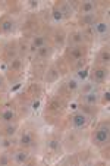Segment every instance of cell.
Wrapping results in <instances>:
<instances>
[{
	"instance_id": "obj_18",
	"label": "cell",
	"mask_w": 110,
	"mask_h": 166,
	"mask_svg": "<svg viewBox=\"0 0 110 166\" xmlns=\"http://www.w3.org/2000/svg\"><path fill=\"white\" fill-rule=\"evenodd\" d=\"M78 81H75V80H69L68 81V88L69 90H72V91H75V90H78Z\"/></svg>"
},
{
	"instance_id": "obj_15",
	"label": "cell",
	"mask_w": 110,
	"mask_h": 166,
	"mask_svg": "<svg viewBox=\"0 0 110 166\" xmlns=\"http://www.w3.org/2000/svg\"><path fill=\"white\" fill-rule=\"evenodd\" d=\"M60 11L63 12V16H69V15H72V8H70V5H68V3H65V5L60 8Z\"/></svg>"
},
{
	"instance_id": "obj_20",
	"label": "cell",
	"mask_w": 110,
	"mask_h": 166,
	"mask_svg": "<svg viewBox=\"0 0 110 166\" xmlns=\"http://www.w3.org/2000/svg\"><path fill=\"white\" fill-rule=\"evenodd\" d=\"M4 132H6V135H9V137H10V135H13L15 132H16V126H15V125H12V126H7Z\"/></svg>"
},
{
	"instance_id": "obj_11",
	"label": "cell",
	"mask_w": 110,
	"mask_h": 166,
	"mask_svg": "<svg viewBox=\"0 0 110 166\" xmlns=\"http://www.w3.org/2000/svg\"><path fill=\"white\" fill-rule=\"evenodd\" d=\"M37 52H38V56H40V57H47V56H50V53H52V49L47 47V46H43Z\"/></svg>"
},
{
	"instance_id": "obj_24",
	"label": "cell",
	"mask_w": 110,
	"mask_h": 166,
	"mask_svg": "<svg viewBox=\"0 0 110 166\" xmlns=\"http://www.w3.org/2000/svg\"><path fill=\"white\" fill-rule=\"evenodd\" d=\"M19 66H21V60H19V59H15L13 62H12V65H10L12 69H18Z\"/></svg>"
},
{
	"instance_id": "obj_16",
	"label": "cell",
	"mask_w": 110,
	"mask_h": 166,
	"mask_svg": "<svg viewBox=\"0 0 110 166\" xmlns=\"http://www.w3.org/2000/svg\"><path fill=\"white\" fill-rule=\"evenodd\" d=\"M109 59H110L109 50H104V52H101V55H100V62H103V63H109Z\"/></svg>"
},
{
	"instance_id": "obj_23",
	"label": "cell",
	"mask_w": 110,
	"mask_h": 166,
	"mask_svg": "<svg viewBox=\"0 0 110 166\" xmlns=\"http://www.w3.org/2000/svg\"><path fill=\"white\" fill-rule=\"evenodd\" d=\"M9 163V159H7V156H0V166H6Z\"/></svg>"
},
{
	"instance_id": "obj_7",
	"label": "cell",
	"mask_w": 110,
	"mask_h": 166,
	"mask_svg": "<svg viewBox=\"0 0 110 166\" xmlns=\"http://www.w3.org/2000/svg\"><path fill=\"white\" fill-rule=\"evenodd\" d=\"M31 144H32V137H31V134L24 132L22 137H21V146H22V147H29Z\"/></svg>"
},
{
	"instance_id": "obj_21",
	"label": "cell",
	"mask_w": 110,
	"mask_h": 166,
	"mask_svg": "<svg viewBox=\"0 0 110 166\" xmlns=\"http://www.w3.org/2000/svg\"><path fill=\"white\" fill-rule=\"evenodd\" d=\"M49 147H50L52 150H57V149H59V141H56V140H52V141L49 143Z\"/></svg>"
},
{
	"instance_id": "obj_22",
	"label": "cell",
	"mask_w": 110,
	"mask_h": 166,
	"mask_svg": "<svg viewBox=\"0 0 110 166\" xmlns=\"http://www.w3.org/2000/svg\"><path fill=\"white\" fill-rule=\"evenodd\" d=\"M87 75H88V69H87V68H85V69H81L79 72H78V77H79L81 80H85Z\"/></svg>"
},
{
	"instance_id": "obj_8",
	"label": "cell",
	"mask_w": 110,
	"mask_h": 166,
	"mask_svg": "<svg viewBox=\"0 0 110 166\" xmlns=\"http://www.w3.org/2000/svg\"><path fill=\"white\" fill-rule=\"evenodd\" d=\"M96 31L100 35H106L109 31V25L106 22H98V24H96Z\"/></svg>"
},
{
	"instance_id": "obj_5",
	"label": "cell",
	"mask_w": 110,
	"mask_h": 166,
	"mask_svg": "<svg viewBox=\"0 0 110 166\" xmlns=\"http://www.w3.org/2000/svg\"><path fill=\"white\" fill-rule=\"evenodd\" d=\"M28 157H29V156H28L27 152H16V153H15V156H13L15 162H16V163H19V165L27 163Z\"/></svg>"
},
{
	"instance_id": "obj_14",
	"label": "cell",
	"mask_w": 110,
	"mask_h": 166,
	"mask_svg": "<svg viewBox=\"0 0 110 166\" xmlns=\"http://www.w3.org/2000/svg\"><path fill=\"white\" fill-rule=\"evenodd\" d=\"M12 28H13V24H12L10 21H4V22L1 24V31H3V32H10Z\"/></svg>"
},
{
	"instance_id": "obj_26",
	"label": "cell",
	"mask_w": 110,
	"mask_h": 166,
	"mask_svg": "<svg viewBox=\"0 0 110 166\" xmlns=\"http://www.w3.org/2000/svg\"><path fill=\"white\" fill-rule=\"evenodd\" d=\"M1 146H3L4 149H7V147H10V146H12V141H10V140H4Z\"/></svg>"
},
{
	"instance_id": "obj_13",
	"label": "cell",
	"mask_w": 110,
	"mask_h": 166,
	"mask_svg": "<svg viewBox=\"0 0 110 166\" xmlns=\"http://www.w3.org/2000/svg\"><path fill=\"white\" fill-rule=\"evenodd\" d=\"M81 22L82 24H94V15L93 14H90V15H84L82 18H81Z\"/></svg>"
},
{
	"instance_id": "obj_1",
	"label": "cell",
	"mask_w": 110,
	"mask_h": 166,
	"mask_svg": "<svg viewBox=\"0 0 110 166\" xmlns=\"http://www.w3.org/2000/svg\"><path fill=\"white\" fill-rule=\"evenodd\" d=\"M109 125H101L98 129H97L96 135H94V143L98 144V146H101V144H106L107 141H109Z\"/></svg>"
},
{
	"instance_id": "obj_29",
	"label": "cell",
	"mask_w": 110,
	"mask_h": 166,
	"mask_svg": "<svg viewBox=\"0 0 110 166\" xmlns=\"http://www.w3.org/2000/svg\"><path fill=\"white\" fill-rule=\"evenodd\" d=\"M104 100H106V101H109V91H106V93H104Z\"/></svg>"
},
{
	"instance_id": "obj_12",
	"label": "cell",
	"mask_w": 110,
	"mask_h": 166,
	"mask_svg": "<svg viewBox=\"0 0 110 166\" xmlns=\"http://www.w3.org/2000/svg\"><path fill=\"white\" fill-rule=\"evenodd\" d=\"M32 46H35L37 47V50L43 47V46H46V38L44 37H35L34 38V41H32Z\"/></svg>"
},
{
	"instance_id": "obj_10",
	"label": "cell",
	"mask_w": 110,
	"mask_h": 166,
	"mask_svg": "<svg viewBox=\"0 0 110 166\" xmlns=\"http://www.w3.org/2000/svg\"><path fill=\"white\" fill-rule=\"evenodd\" d=\"M106 77H107V72H106V69H97V71H94V80H96V81H103V80H106Z\"/></svg>"
},
{
	"instance_id": "obj_9",
	"label": "cell",
	"mask_w": 110,
	"mask_h": 166,
	"mask_svg": "<svg viewBox=\"0 0 110 166\" xmlns=\"http://www.w3.org/2000/svg\"><path fill=\"white\" fill-rule=\"evenodd\" d=\"M0 118H1V121H4V122H12L15 119V113H13V110H4L0 115Z\"/></svg>"
},
{
	"instance_id": "obj_4",
	"label": "cell",
	"mask_w": 110,
	"mask_h": 166,
	"mask_svg": "<svg viewBox=\"0 0 110 166\" xmlns=\"http://www.w3.org/2000/svg\"><path fill=\"white\" fill-rule=\"evenodd\" d=\"M94 3L93 2H84L82 5H81V14L82 15H90L94 12Z\"/></svg>"
},
{
	"instance_id": "obj_25",
	"label": "cell",
	"mask_w": 110,
	"mask_h": 166,
	"mask_svg": "<svg viewBox=\"0 0 110 166\" xmlns=\"http://www.w3.org/2000/svg\"><path fill=\"white\" fill-rule=\"evenodd\" d=\"M82 91L84 93H90V91H93V85H91V84H87V85L82 88Z\"/></svg>"
},
{
	"instance_id": "obj_6",
	"label": "cell",
	"mask_w": 110,
	"mask_h": 166,
	"mask_svg": "<svg viewBox=\"0 0 110 166\" xmlns=\"http://www.w3.org/2000/svg\"><path fill=\"white\" fill-rule=\"evenodd\" d=\"M69 56L72 59H75V60H81V57H82V49L81 47H72L69 50Z\"/></svg>"
},
{
	"instance_id": "obj_30",
	"label": "cell",
	"mask_w": 110,
	"mask_h": 166,
	"mask_svg": "<svg viewBox=\"0 0 110 166\" xmlns=\"http://www.w3.org/2000/svg\"><path fill=\"white\" fill-rule=\"evenodd\" d=\"M52 109H57V103H56V101L52 103Z\"/></svg>"
},
{
	"instance_id": "obj_3",
	"label": "cell",
	"mask_w": 110,
	"mask_h": 166,
	"mask_svg": "<svg viewBox=\"0 0 110 166\" xmlns=\"http://www.w3.org/2000/svg\"><path fill=\"white\" fill-rule=\"evenodd\" d=\"M84 101H85L88 106H94L97 101H98V96H97V93H96V91L85 93V94H84Z\"/></svg>"
},
{
	"instance_id": "obj_2",
	"label": "cell",
	"mask_w": 110,
	"mask_h": 166,
	"mask_svg": "<svg viewBox=\"0 0 110 166\" xmlns=\"http://www.w3.org/2000/svg\"><path fill=\"white\" fill-rule=\"evenodd\" d=\"M87 116L84 115V113H76V115H73L72 116V124H73V126L75 128H78V129H81V128H84L85 125H87Z\"/></svg>"
},
{
	"instance_id": "obj_28",
	"label": "cell",
	"mask_w": 110,
	"mask_h": 166,
	"mask_svg": "<svg viewBox=\"0 0 110 166\" xmlns=\"http://www.w3.org/2000/svg\"><path fill=\"white\" fill-rule=\"evenodd\" d=\"M38 106H40V101H34V103H32V107H34V109H37Z\"/></svg>"
},
{
	"instance_id": "obj_17",
	"label": "cell",
	"mask_w": 110,
	"mask_h": 166,
	"mask_svg": "<svg viewBox=\"0 0 110 166\" xmlns=\"http://www.w3.org/2000/svg\"><path fill=\"white\" fill-rule=\"evenodd\" d=\"M53 18H55L56 21H62V19L65 18V16H63V12L60 11V8H59V9H55V11H53Z\"/></svg>"
},
{
	"instance_id": "obj_27",
	"label": "cell",
	"mask_w": 110,
	"mask_h": 166,
	"mask_svg": "<svg viewBox=\"0 0 110 166\" xmlns=\"http://www.w3.org/2000/svg\"><path fill=\"white\" fill-rule=\"evenodd\" d=\"M56 41H57V43H62V41H63V37L57 34V37H56Z\"/></svg>"
},
{
	"instance_id": "obj_19",
	"label": "cell",
	"mask_w": 110,
	"mask_h": 166,
	"mask_svg": "<svg viewBox=\"0 0 110 166\" xmlns=\"http://www.w3.org/2000/svg\"><path fill=\"white\" fill-rule=\"evenodd\" d=\"M72 43H73V44H79V43H82V34H81V32L73 34V37H72Z\"/></svg>"
},
{
	"instance_id": "obj_31",
	"label": "cell",
	"mask_w": 110,
	"mask_h": 166,
	"mask_svg": "<svg viewBox=\"0 0 110 166\" xmlns=\"http://www.w3.org/2000/svg\"><path fill=\"white\" fill-rule=\"evenodd\" d=\"M1 87H3V78L0 77V88H1Z\"/></svg>"
}]
</instances>
